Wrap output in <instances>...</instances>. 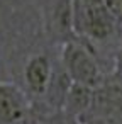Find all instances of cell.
Masks as SVG:
<instances>
[{
    "instance_id": "obj_1",
    "label": "cell",
    "mask_w": 122,
    "mask_h": 124,
    "mask_svg": "<svg viewBox=\"0 0 122 124\" xmlns=\"http://www.w3.org/2000/svg\"><path fill=\"white\" fill-rule=\"evenodd\" d=\"M61 65L73 82L98 88L107 75L102 71L95 51L81 38L63 41L61 49Z\"/></svg>"
},
{
    "instance_id": "obj_2",
    "label": "cell",
    "mask_w": 122,
    "mask_h": 124,
    "mask_svg": "<svg viewBox=\"0 0 122 124\" xmlns=\"http://www.w3.org/2000/svg\"><path fill=\"white\" fill-rule=\"evenodd\" d=\"M31 114L27 93L7 82H0V124H24Z\"/></svg>"
},
{
    "instance_id": "obj_3",
    "label": "cell",
    "mask_w": 122,
    "mask_h": 124,
    "mask_svg": "<svg viewBox=\"0 0 122 124\" xmlns=\"http://www.w3.org/2000/svg\"><path fill=\"white\" fill-rule=\"evenodd\" d=\"M54 68L51 65V60L48 54L41 53V54H32L24 68V82L27 85L29 93L41 97L46 95L51 78H53Z\"/></svg>"
},
{
    "instance_id": "obj_4",
    "label": "cell",
    "mask_w": 122,
    "mask_h": 124,
    "mask_svg": "<svg viewBox=\"0 0 122 124\" xmlns=\"http://www.w3.org/2000/svg\"><path fill=\"white\" fill-rule=\"evenodd\" d=\"M93 100H95V88L78 82H71L63 104V112L73 119H80L85 114L92 112Z\"/></svg>"
},
{
    "instance_id": "obj_5",
    "label": "cell",
    "mask_w": 122,
    "mask_h": 124,
    "mask_svg": "<svg viewBox=\"0 0 122 124\" xmlns=\"http://www.w3.org/2000/svg\"><path fill=\"white\" fill-rule=\"evenodd\" d=\"M76 121H78V124H115L110 117L97 114V112H88V114H85L83 117H80Z\"/></svg>"
},
{
    "instance_id": "obj_6",
    "label": "cell",
    "mask_w": 122,
    "mask_h": 124,
    "mask_svg": "<svg viewBox=\"0 0 122 124\" xmlns=\"http://www.w3.org/2000/svg\"><path fill=\"white\" fill-rule=\"evenodd\" d=\"M119 75H122V32H120V41H119V51L115 54V70Z\"/></svg>"
}]
</instances>
